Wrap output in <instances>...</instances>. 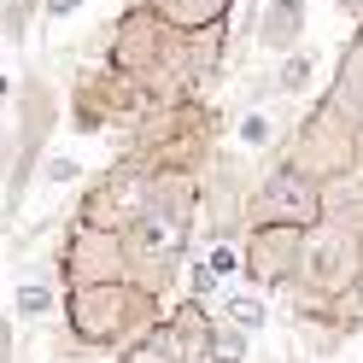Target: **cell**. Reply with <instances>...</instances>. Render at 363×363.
<instances>
[{
    "instance_id": "obj_7",
    "label": "cell",
    "mask_w": 363,
    "mask_h": 363,
    "mask_svg": "<svg viewBox=\"0 0 363 363\" xmlns=\"http://www.w3.org/2000/svg\"><path fill=\"white\" fill-rule=\"evenodd\" d=\"M323 211H328V188L311 182L305 170H293L287 158L269 164L252 182V194H246V229H252V223H293V229H311V223H323Z\"/></svg>"
},
{
    "instance_id": "obj_5",
    "label": "cell",
    "mask_w": 363,
    "mask_h": 363,
    "mask_svg": "<svg viewBox=\"0 0 363 363\" xmlns=\"http://www.w3.org/2000/svg\"><path fill=\"white\" fill-rule=\"evenodd\" d=\"M147 182H152V158L147 152H123L118 164H106L94 182H88V194L77 199V223L123 235L129 223L147 211Z\"/></svg>"
},
{
    "instance_id": "obj_2",
    "label": "cell",
    "mask_w": 363,
    "mask_h": 363,
    "mask_svg": "<svg viewBox=\"0 0 363 363\" xmlns=\"http://www.w3.org/2000/svg\"><path fill=\"white\" fill-rule=\"evenodd\" d=\"M357 269H363V229L328 211L323 223H311V229H305V246H299V281H293L287 293L334 305L340 293L357 281Z\"/></svg>"
},
{
    "instance_id": "obj_20",
    "label": "cell",
    "mask_w": 363,
    "mask_h": 363,
    "mask_svg": "<svg viewBox=\"0 0 363 363\" xmlns=\"http://www.w3.org/2000/svg\"><path fill=\"white\" fill-rule=\"evenodd\" d=\"M35 18H41V0H6V12H0V35H6V41H24Z\"/></svg>"
},
{
    "instance_id": "obj_22",
    "label": "cell",
    "mask_w": 363,
    "mask_h": 363,
    "mask_svg": "<svg viewBox=\"0 0 363 363\" xmlns=\"http://www.w3.org/2000/svg\"><path fill=\"white\" fill-rule=\"evenodd\" d=\"M334 323L346 328V334H352V328H363V269H357V281L334 299Z\"/></svg>"
},
{
    "instance_id": "obj_15",
    "label": "cell",
    "mask_w": 363,
    "mask_h": 363,
    "mask_svg": "<svg viewBox=\"0 0 363 363\" xmlns=\"http://www.w3.org/2000/svg\"><path fill=\"white\" fill-rule=\"evenodd\" d=\"M311 77H316V53L299 41V48H287V53H281V65H276V77H269V82H276V94L299 100L305 88H311Z\"/></svg>"
},
{
    "instance_id": "obj_33",
    "label": "cell",
    "mask_w": 363,
    "mask_h": 363,
    "mask_svg": "<svg viewBox=\"0 0 363 363\" xmlns=\"http://www.w3.org/2000/svg\"><path fill=\"white\" fill-rule=\"evenodd\" d=\"M0 240H6V235H0Z\"/></svg>"
},
{
    "instance_id": "obj_27",
    "label": "cell",
    "mask_w": 363,
    "mask_h": 363,
    "mask_svg": "<svg viewBox=\"0 0 363 363\" xmlns=\"http://www.w3.org/2000/svg\"><path fill=\"white\" fill-rule=\"evenodd\" d=\"M12 88H18V82H12L6 71H0V106H12Z\"/></svg>"
},
{
    "instance_id": "obj_30",
    "label": "cell",
    "mask_w": 363,
    "mask_h": 363,
    "mask_svg": "<svg viewBox=\"0 0 363 363\" xmlns=\"http://www.w3.org/2000/svg\"><path fill=\"white\" fill-rule=\"evenodd\" d=\"M269 363H287V357H269Z\"/></svg>"
},
{
    "instance_id": "obj_10",
    "label": "cell",
    "mask_w": 363,
    "mask_h": 363,
    "mask_svg": "<svg viewBox=\"0 0 363 363\" xmlns=\"http://www.w3.org/2000/svg\"><path fill=\"white\" fill-rule=\"evenodd\" d=\"M305 6L311 0H264V12H258V48L264 53H287V48H299L305 41Z\"/></svg>"
},
{
    "instance_id": "obj_12",
    "label": "cell",
    "mask_w": 363,
    "mask_h": 363,
    "mask_svg": "<svg viewBox=\"0 0 363 363\" xmlns=\"http://www.w3.org/2000/svg\"><path fill=\"white\" fill-rule=\"evenodd\" d=\"M118 363H194V357L182 352V340H176V328H170V316H158L147 334H135L129 346H118Z\"/></svg>"
},
{
    "instance_id": "obj_24",
    "label": "cell",
    "mask_w": 363,
    "mask_h": 363,
    "mask_svg": "<svg viewBox=\"0 0 363 363\" xmlns=\"http://www.w3.org/2000/svg\"><path fill=\"white\" fill-rule=\"evenodd\" d=\"M88 6V0H41V18H48V24H65V18H77Z\"/></svg>"
},
{
    "instance_id": "obj_26",
    "label": "cell",
    "mask_w": 363,
    "mask_h": 363,
    "mask_svg": "<svg viewBox=\"0 0 363 363\" xmlns=\"http://www.w3.org/2000/svg\"><path fill=\"white\" fill-rule=\"evenodd\" d=\"M334 6H340V12H346V18H352V24H363V0H334Z\"/></svg>"
},
{
    "instance_id": "obj_8",
    "label": "cell",
    "mask_w": 363,
    "mask_h": 363,
    "mask_svg": "<svg viewBox=\"0 0 363 363\" xmlns=\"http://www.w3.org/2000/svg\"><path fill=\"white\" fill-rule=\"evenodd\" d=\"M299 246L305 229L293 223H252L240 235V281H252L258 293H287L299 281Z\"/></svg>"
},
{
    "instance_id": "obj_9",
    "label": "cell",
    "mask_w": 363,
    "mask_h": 363,
    "mask_svg": "<svg viewBox=\"0 0 363 363\" xmlns=\"http://www.w3.org/2000/svg\"><path fill=\"white\" fill-rule=\"evenodd\" d=\"M59 287H77V281H111V276H129V258H123V235L118 229H88L77 223L59 246Z\"/></svg>"
},
{
    "instance_id": "obj_23",
    "label": "cell",
    "mask_w": 363,
    "mask_h": 363,
    "mask_svg": "<svg viewBox=\"0 0 363 363\" xmlns=\"http://www.w3.org/2000/svg\"><path fill=\"white\" fill-rule=\"evenodd\" d=\"M41 176L48 182H82V158H71V152H41Z\"/></svg>"
},
{
    "instance_id": "obj_11",
    "label": "cell",
    "mask_w": 363,
    "mask_h": 363,
    "mask_svg": "<svg viewBox=\"0 0 363 363\" xmlns=\"http://www.w3.org/2000/svg\"><path fill=\"white\" fill-rule=\"evenodd\" d=\"M158 12V24H170L182 35H206V30H223L235 12V0H147Z\"/></svg>"
},
{
    "instance_id": "obj_14",
    "label": "cell",
    "mask_w": 363,
    "mask_h": 363,
    "mask_svg": "<svg viewBox=\"0 0 363 363\" xmlns=\"http://www.w3.org/2000/svg\"><path fill=\"white\" fill-rule=\"evenodd\" d=\"M211 316L235 323L240 334H264V328H269V299H264L252 281H240V287H229V293L217 299V311H211Z\"/></svg>"
},
{
    "instance_id": "obj_6",
    "label": "cell",
    "mask_w": 363,
    "mask_h": 363,
    "mask_svg": "<svg viewBox=\"0 0 363 363\" xmlns=\"http://www.w3.org/2000/svg\"><path fill=\"white\" fill-rule=\"evenodd\" d=\"M12 106H18V147H12V182H6V217L24 206L30 170L41 164V152L53 141V123H59V100H53L48 77H24L12 88Z\"/></svg>"
},
{
    "instance_id": "obj_18",
    "label": "cell",
    "mask_w": 363,
    "mask_h": 363,
    "mask_svg": "<svg viewBox=\"0 0 363 363\" xmlns=\"http://www.w3.org/2000/svg\"><path fill=\"white\" fill-rule=\"evenodd\" d=\"M12 305H18V316H24V323H41V316H53L59 287H48V281H24V287L12 293Z\"/></svg>"
},
{
    "instance_id": "obj_29",
    "label": "cell",
    "mask_w": 363,
    "mask_h": 363,
    "mask_svg": "<svg viewBox=\"0 0 363 363\" xmlns=\"http://www.w3.org/2000/svg\"><path fill=\"white\" fill-rule=\"evenodd\" d=\"M357 176H363V129H357Z\"/></svg>"
},
{
    "instance_id": "obj_3",
    "label": "cell",
    "mask_w": 363,
    "mask_h": 363,
    "mask_svg": "<svg viewBox=\"0 0 363 363\" xmlns=\"http://www.w3.org/2000/svg\"><path fill=\"white\" fill-rule=\"evenodd\" d=\"M287 164L305 170L311 182H346L357 170V118L340 111L328 94L305 111V123L287 135Z\"/></svg>"
},
{
    "instance_id": "obj_17",
    "label": "cell",
    "mask_w": 363,
    "mask_h": 363,
    "mask_svg": "<svg viewBox=\"0 0 363 363\" xmlns=\"http://www.w3.org/2000/svg\"><path fill=\"white\" fill-rule=\"evenodd\" d=\"M269 141H276V118L264 111V100H252V111H240V123H235V147L240 152H264Z\"/></svg>"
},
{
    "instance_id": "obj_4",
    "label": "cell",
    "mask_w": 363,
    "mask_h": 363,
    "mask_svg": "<svg viewBox=\"0 0 363 363\" xmlns=\"http://www.w3.org/2000/svg\"><path fill=\"white\" fill-rule=\"evenodd\" d=\"M194 223H182V217H170V211H141L123 229V258H129V281H141L147 293H164L176 287V276H182V258L194 252Z\"/></svg>"
},
{
    "instance_id": "obj_25",
    "label": "cell",
    "mask_w": 363,
    "mask_h": 363,
    "mask_svg": "<svg viewBox=\"0 0 363 363\" xmlns=\"http://www.w3.org/2000/svg\"><path fill=\"white\" fill-rule=\"evenodd\" d=\"M12 352H18V328L0 316V363H12Z\"/></svg>"
},
{
    "instance_id": "obj_1",
    "label": "cell",
    "mask_w": 363,
    "mask_h": 363,
    "mask_svg": "<svg viewBox=\"0 0 363 363\" xmlns=\"http://www.w3.org/2000/svg\"><path fill=\"white\" fill-rule=\"evenodd\" d=\"M59 311H65V334L82 352H118L164 316V299L147 293L141 281H129V276H111V281L59 287Z\"/></svg>"
},
{
    "instance_id": "obj_21",
    "label": "cell",
    "mask_w": 363,
    "mask_h": 363,
    "mask_svg": "<svg viewBox=\"0 0 363 363\" xmlns=\"http://www.w3.org/2000/svg\"><path fill=\"white\" fill-rule=\"evenodd\" d=\"M206 264H211V276H217V281H240V246H235V235H223V240H211V252H206Z\"/></svg>"
},
{
    "instance_id": "obj_31",
    "label": "cell",
    "mask_w": 363,
    "mask_h": 363,
    "mask_svg": "<svg viewBox=\"0 0 363 363\" xmlns=\"http://www.w3.org/2000/svg\"><path fill=\"white\" fill-rule=\"evenodd\" d=\"M357 129H363V111H357Z\"/></svg>"
},
{
    "instance_id": "obj_13",
    "label": "cell",
    "mask_w": 363,
    "mask_h": 363,
    "mask_svg": "<svg viewBox=\"0 0 363 363\" xmlns=\"http://www.w3.org/2000/svg\"><path fill=\"white\" fill-rule=\"evenodd\" d=\"M323 94H328L340 111H352V118L363 111V41H357V35L340 48V59H334V82L323 88Z\"/></svg>"
},
{
    "instance_id": "obj_28",
    "label": "cell",
    "mask_w": 363,
    "mask_h": 363,
    "mask_svg": "<svg viewBox=\"0 0 363 363\" xmlns=\"http://www.w3.org/2000/svg\"><path fill=\"white\" fill-rule=\"evenodd\" d=\"M6 158H12V141H0V170H6Z\"/></svg>"
},
{
    "instance_id": "obj_19",
    "label": "cell",
    "mask_w": 363,
    "mask_h": 363,
    "mask_svg": "<svg viewBox=\"0 0 363 363\" xmlns=\"http://www.w3.org/2000/svg\"><path fill=\"white\" fill-rule=\"evenodd\" d=\"M176 281H182V293H188V299H206V305L217 299V287H223V281L211 276V264H206V258H194V252L182 258V276H176Z\"/></svg>"
},
{
    "instance_id": "obj_16",
    "label": "cell",
    "mask_w": 363,
    "mask_h": 363,
    "mask_svg": "<svg viewBox=\"0 0 363 363\" xmlns=\"http://www.w3.org/2000/svg\"><path fill=\"white\" fill-rule=\"evenodd\" d=\"M252 357V334H240L235 323H211V334H206V352H199V363H246Z\"/></svg>"
},
{
    "instance_id": "obj_32",
    "label": "cell",
    "mask_w": 363,
    "mask_h": 363,
    "mask_svg": "<svg viewBox=\"0 0 363 363\" xmlns=\"http://www.w3.org/2000/svg\"><path fill=\"white\" fill-rule=\"evenodd\" d=\"M357 41H363V24H357Z\"/></svg>"
}]
</instances>
